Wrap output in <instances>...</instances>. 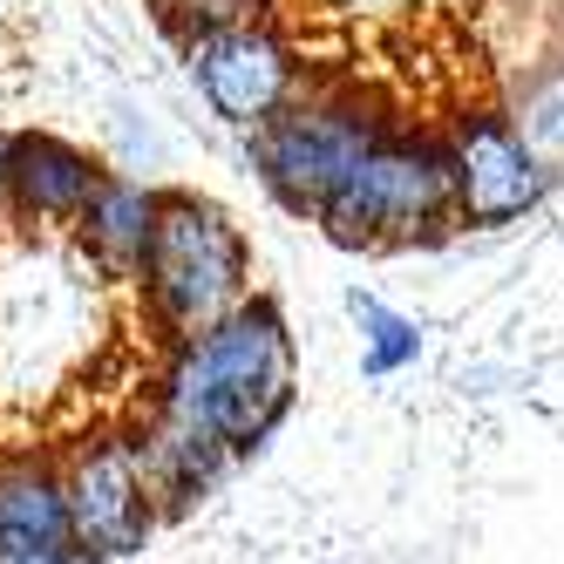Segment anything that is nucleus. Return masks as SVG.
I'll return each mask as SVG.
<instances>
[{
	"label": "nucleus",
	"instance_id": "1",
	"mask_svg": "<svg viewBox=\"0 0 564 564\" xmlns=\"http://www.w3.org/2000/svg\"><path fill=\"white\" fill-rule=\"evenodd\" d=\"M300 401V347L279 300L252 293L225 319L197 327L184 340H164V360L150 375V415H164L212 449L246 463L265 449L272 429L293 415Z\"/></svg>",
	"mask_w": 564,
	"mask_h": 564
},
{
	"label": "nucleus",
	"instance_id": "2",
	"mask_svg": "<svg viewBox=\"0 0 564 564\" xmlns=\"http://www.w3.org/2000/svg\"><path fill=\"white\" fill-rule=\"evenodd\" d=\"M319 231L347 252H401V246H435L456 225V171L442 123H394L360 150V164L334 184V197L313 218Z\"/></svg>",
	"mask_w": 564,
	"mask_h": 564
},
{
	"label": "nucleus",
	"instance_id": "3",
	"mask_svg": "<svg viewBox=\"0 0 564 564\" xmlns=\"http://www.w3.org/2000/svg\"><path fill=\"white\" fill-rule=\"evenodd\" d=\"M137 300L156 340H184L252 300V246L225 205L197 191H164L156 238L137 272Z\"/></svg>",
	"mask_w": 564,
	"mask_h": 564
},
{
	"label": "nucleus",
	"instance_id": "4",
	"mask_svg": "<svg viewBox=\"0 0 564 564\" xmlns=\"http://www.w3.org/2000/svg\"><path fill=\"white\" fill-rule=\"evenodd\" d=\"M401 109H388L375 89H354V83H306L286 109L259 123L246 137V156L259 184L286 205L293 218H319V205L334 197V184L360 164L368 150Z\"/></svg>",
	"mask_w": 564,
	"mask_h": 564
},
{
	"label": "nucleus",
	"instance_id": "5",
	"mask_svg": "<svg viewBox=\"0 0 564 564\" xmlns=\"http://www.w3.org/2000/svg\"><path fill=\"white\" fill-rule=\"evenodd\" d=\"M62 482H68V523L83 564H123L164 523V497H156L130 429H83L62 449Z\"/></svg>",
	"mask_w": 564,
	"mask_h": 564
},
{
	"label": "nucleus",
	"instance_id": "6",
	"mask_svg": "<svg viewBox=\"0 0 564 564\" xmlns=\"http://www.w3.org/2000/svg\"><path fill=\"white\" fill-rule=\"evenodd\" d=\"M177 55H184L191 89L205 96V109L238 137H252L259 123H272V116L306 89V62L293 48V34L272 14L177 34Z\"/></svg>",
	"mask_w": 564,
	"mask_h": 564
},
{
	"label": "nucleus",
	"instance_id": "7",
	"mask_svg": "<svg viewBox=\"0 0 564 564\" xmlns=\"http://www.w3.org/2000/svg\"><path fill=\"white\" fill-rule=\"evenodd\" d=\"M442 143H449V171H456V225H469V231L517 225L551 191L544 156L523 143L510 102L463 96L442 116Z\"/></svg>",
	"mask_w": 564,
	"mask_h": 564
},
{
	"label": "nucleus",
	"instance_id": "8",
	"mask_svg": "<svg viewBox=\"0 0 564 564\" xmlns=\"http://www.w3.org/2000/svg\"><path fill=\"white\" fill-rule=\"evenodd\" d=\"M109 164L62 130H8V225L28 238H62L83 225Z\"/></svg>",
	"mask_w": 564,
	"mask_h": 564
},
{
	"label": "nucleus",
	"instance_id": "9",
	"mask_svg": "<svg viewBox=\"0 0 564 564\" xmlns=\"http://www.w3.org/2000/svg\"><path fill=\"white\" fill-rule=\"evenodd\" d=\"M0 564H83L68 523L62 449H0Z\"/></svg>",
	"mask_w": 564,
	"mask_h": 564
},
{
	"label": "nucleus",
	"instance_id": "10",
	"mask_svg": "<svg viewBox=\"0 0 564 564\" xmlns=\"http://www.w3.org/2000/svg\"><path fill=\"white\" fill-rule=\"evenodd\" d=\"M156 205H164V191L130 177V171H109L102 191L89 197L83 225H75V252H83V265L96 279H109V286H137V272L150 259V238H156Z\"/></svg>",
	"mask_w": 564,
	"mask_h": 564
},
{
	"label": "nucleus",
	"instance_id": "11",
	"mask_svg": "<svg viewBox=\"0 0 564 564\" xmlns=\"http://www.w3.org/2000/svg\"><path fill=\"white\" fill-rule=\"evenodd\" d=\"M130 435H137V456H143V469H150V482H156V497H164V517L197 510V503H205L218 482L238 469L225 449H212L205 435H191V429L150 415V409H143V422H137Z\"/></svg>",
	"mask_w": 564,
	"mask_h": 564
},
{
	"label": "nucleus",
	"instance_id": "12",
	"mask_svg": "<svg viewBox=\"0 0 564 564\" xmlns=\"http://www.w3.org/2000/svg\"><path fill=\"white\" fill-rule=\"evenodd\" d=\"M510 116L523 143L544 156V171L564 177V48L544 62H523V75L510 83Z\"/></svg>",
	"mask_w": 564,
	"mask_h": 564
},
{
	"label": "nucleus",
	"instance_id": "13",
	"mask_svg": "<svg viewBox=\"0 0 564 564\" xmlns=\"http://www.w3.org/2000/svg\"><path fill=\"white\" fill-rule=\"evenodd\" d=\"M347 313H354V327H360V368H368L375 381H388V375H401V368H415L422 327H415L409 313L381 306L375 293H347Z\"/></svg>",
	"mask_w": 564,
	"mask_h": 564
},
{
	"label": "nucleus",
	"instance_id": "14",
	"mask_svg": "<svg viewBox=\"0 0 564 564\" xmlns=\"http://www.w3.org/2000/svg\"><path fill=\"white\" fill-rule=\"evenodd\" d=\"M272 14V0H177L164 14L171 34H197V28H231V21H259Z\"/></svg>",
	"mask_w": 564,
	"mask_h": 564
},
{
	"label": "nucleus",
	"instance_id": "15",
	"mask_svg": "<svg viewBox=\"0 0 564 564\" xmlns=\"http://www.w3.org/2000/svg\"><path fill=\"white\" fill-rule=\"evenodd\" d=\"M0 218H8V130H0Z\"/></svg>",
	"mask_w": 564,
	"mask_h": 564
},
{
	"label": "nucleus",
	"instance_id": "16",
	"mask_svg": "<svg viewBox=\"0 0 564 564\" xmlns=\"http://www.w3.org/2000/svg\"><path fill=\"white\" fill-rule=\"evenodd\" d=\"M150 8H156V14H171V8H177V0H150Z\"/></svg>",
	"mask_w": 564,
	"mask_h": 564
}]
</instances>
